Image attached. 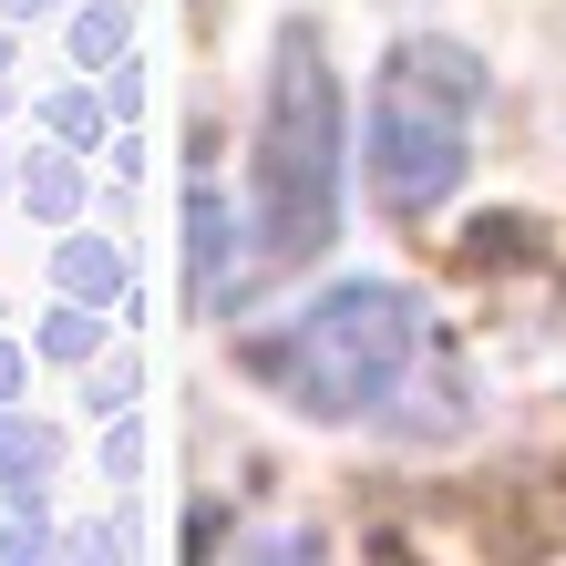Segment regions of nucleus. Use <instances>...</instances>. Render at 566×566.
Here are the masks:
<instances>
[{"instance_id": "f257e3e1", "label": "nucleus", "mask_w": 566, "mask_h": 566, "mask_svg": "<svg viewBox=\"0 0 566 566\" xmlns=\"http://www.w3.org/2000/svg\"><path fill=\"white\" fill-rule=\"evenodd\" d=\"M258 258L298 269L310 248H329L340 227V83L319 62V31H279V83H269V135H258Z\"/></svg>"}, {"instance_id": "f03ea898", "label": "nucleus", "mask_w": 566, "mask_h": 566, "mask_svg": "<svg viewBox=\"0 0 566 566\" xmlns=\"http://www.w3.org/2000/svg\"><path fill=\"white\" fill-rule=\"evenodd\" d=\"M412 350H422V310L402 289H340V298H319L310 319L248 340V371L279 381L298 412L340 422V412H371L381 391H402Z\"/></svg>"}, {"instance_id": "7ed1b4c3", "label": "nucleus", "mask_w": 566, "mask_h": 566, "mask_svg": "<svg viewBox=\"0 0 566 566\" xmlns=\"http://www.w3.org/2000/svg\"><path fill=\"white\" fill-rule=\"evenodd\" d=\"M474 93H484V73L453 42L391 52V83H381V114H371V186H381L391 217H422V207H443V196H453Z\"/></svg>"}, {"instance_id": "20e7f679", "label": "nucleus", "mask_w": 566, "mask_h": 566, "mask_svg": "<svg viewBox=\"0 0 566 566\" xmlns=\"http://www.w3.org/2000/svg\"><path fill=\"white\" fill-rule=\"evenodd\" d=\"M186 227H196V310H217V258H227V207H217V186H196Z\"/></svg>"}, {"instance_id": "39448f33", "label": "nucleus", "mask_w": 566, "mask_h": 566, "mask_svg": "<svg viewBox=\"0 0 566 566\" xmlns=\"http://www.w3.org/2000/svg\"><path fill=\"white\" fill-rule=\"evenodd\" d=\"M0 463H11V474H42L52 443H42V432H0Z\"/></svg>"}, {"instance_id": "423d86ee", "label": "nucleus", "mask_w": 566, "mask_h": 566, "mask_svg": "<svg viewBox=\"0 0 566 566\" xmlns=\"http://www.w3.org/2000/svg\"><path fill=\"white\" fill-rule=\"evenodd\" d=\"M62 289H114V258H93V248H73V258H62Z\"/></svg>"}]
</instances>
